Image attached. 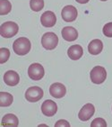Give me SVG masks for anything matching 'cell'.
I'll return each instance as SVG.
<instances>
[{
  "mask_svg": "<svg viewBox=\"0 0 112 127\" xmlns=\"http://www.w3.org/2000/svg\"><path fill=\"white\" fill-rule=\"evenodd\" d=\"M31 48H32L31 42L28 38H25V37H20L17 40H15L13 43L14 51L20 56H23L29 53Z\"/></svg>",
  "mask_w": 112,
  "mask_h": 127,
  "instance_id": "6da1fadb",
  "label": "cell"
},
{
  "mask_svg": "<svg viewBox=\"0 0 112 127\" xmlns=\"http://www.w3.org/2000/svg\"><path fill=\"white\" fill-rule=\"evenodd\" d=\"M19 26L15 22H5L0 26V35L4 38H12L17 34Z\"/></svg>",
  "mask_w": 112,
  "mask_h": 127,
  "instance_id": "7a4b0ae2",
  "label": "cell"
},
{
  "mask_svg": "<svg viewBox=\"0 0 112 127\" xmlns=\"http://www.w3.org/2000/svg\"><path fill=\"white\" fill-rule=\"evenodd\" d=\"M90 78L94 84H102L107 78V71L103 67L96 66L91 70Z\"/></svg>",
  "mask_w": 112,
  "mask_h": 127,
  "instance_id": "3957f363",
  "label": "cell"
},
{
  "mask_svg": "<svg viewBox=\"0 0 112 127\" xmlns=\"http://www.w3.org/2000/svg\"><path fill=\"white\" fill-rule=\"evenodd\" d=\"M41 44L46 50H54L58 44V37L52 32H46L41 38Z\"/></svg>",
  "mask_w": 112,
  "mask_h": 127,
  "instance_id": "277c9868",
  "label": "cell"
},
{
  "mask_svg": "<svg viewBox=\"0 0 112 127\" xmlns=\"http://www.w3.org/2000/svg\"><path fill=\"white\" fill-rule=\"evenodd\" d=\"M44 92L39 87H31L25 92V98L29 102H38L43 97Z\"/></svg>",
  "mask_w": 112,
  "mask_h": 127,
  "instance_id": "5b68a950",
  "label": "cell"
},
{
  "mask_svg": "<svg viewBox=\"0 0 112 127\" xmlns=\"http://www.w3.org/2000/svg\"><path fill=\"white\" fill-rule=\"evenodd\" d=\"M28 75L32 80H39L45 75V70L41 64L32 63L28 68Z\"/></svg>",
  "mask_w": 112,
  "mask_h": 127,
  "instance_id": "8992f818",
  "label": "cell"
},
{
  "mask_svg": "<svg viewBox=\"0 0 112 127\" xmlns=\"http://www.w3.org/2000/svg\"><path fill=\"white\" fill-rule=\"evenodd\" d=\"M77 15H78L77 9L74 5H66L65 7H63L62 12H61L62 19L65 22H67V23L74 22L76 19Z\"/></svg>",
  "mask_w": 112,
  "mask_h": 127,
  "instance_id": "52a82bcc",
  "label": "cell"
},
{
  "mask_svg": "<svg viewBox=\"0 0 112 127\" xmlns=\"http://www.w3.org/2000/svg\"><path fill=\"white\" fill-rule=\"evenodd\" d=\"M41 112L44 115L46 116H53L57 112V105L56 102L48 99V100L44 101L41 105Z\"/></svg>",
  "mask_w": 112,
  "mask_h": 127,
  "instance_id": "ba28073f",
  "label": "cell"
},
{
  "mask_svg": "<svg viewBox=\"0 0 112 127\" xmlns=\"http://www.w3.org/2000/svg\"><path fill=\"white\" fill-rule=\"evenodd\" d=\"M95 113V107L93 104L88 103L86 105L83 106V108L80 110L79 114H78V117L81 121L83 122H86L88 120H90V118L93 117V115Z\"/></svg>",
  "mask_w": 112,
  "mask_h": 127,
  "instance_id": "9c48e42d",
  "label": "cell"
},
{
  "mask_svg": "<svg viewBox=\"0 0 112 127\" xmlns=\"http://www.w3.org/2000/svg\"><path fill=\"white\" fill-rule=\"evenodd\" d=\"M56 15L54 14L52 11H46L40 16V23L44 27H53L56 25Z\"/></svg>",
  "mask_w": 112,
  "mask_h": 127,
  "instance_id": "30bf717a",
  "label": "cell"
},
{
  "mask_svg": "<svg viewBox=\"0 0 112 127\" xmlns=\"http://www.w3.org/2000/svg\"><path fill=\"white\" fill-rule=\"evenodd\" d=\"M49 93L55 98L64 97L66 94V88L63 84L56 82L53 83L49 88Z\"/></svg>",
  "mask_w": 112,
  "mask_h": 127,
  "instance_id": "8fae6325",
  "label": "cell"
},
{
  "mask_svg": "<svg viewBox=\"0 0 112 127\" xmlns=\"http://www.w3.org/2000/svg\"><path fill=\"white\" fill-rule=\"evenodd\" d=\"M4 82L7 86L15 87L20 81L19 74L15 70H8L4 74Z\"/></svg>",
  "mask_w": 112,
  "mask_h": 127,
  "instance_id": "7c38bea8",
  "label": "cell"
},
{
  "mask_svg": "<svg viewBox=\"0 0 112 127\" xmlns=\"http://www.w3.org/2000/svg\"><path fill=\"white\" fill-rule=\"evenodd\" d=\"M61 34H62L63 39L67 41V42H74L78 38L77 30L75 29L72 26L64 27L62 31H61Z\"/></svg>",
  "mask_w": 112,
  "mask_h": 127,
  "instance_id": "4fadbf2b",
  "label": "cell"
},
{
  "mask_svg": "<svg viewBox=\"0 0 112 127\" xmlns=\"http://www.w3.org/2000/svg\"><path fill=\"white\" fill-rule=\"evenodd\" d=\"M83 54V47L79 45V44H75V45H72L69 47L68 51H67V55L71 60L73 61H77L80 58H82Z\"/></svg>",
  "mask_w": 112,
  "mask_h": 127,
  "instance_id": "5bb4252c",
  "label": "cell"
},
{
  "mask_svg": "<svg viewBox=\"0 0 112 127\" xmlns=\"http://www.w3.org/2000/svg\"><path fill=\"white\" fill-rule=\"evenodd\" d=\"M103 50V43L99 39H94L88 45V51L89 53L92 55H98L100 54Z\"/></svg>",
  "mask_w": 112,
  "mask_h": 127,
  "instance_id": "9a60e30c",
  "label": "cell"
},
{
  "mask_svg": "<svg viewBox=\"0 0 112 127\" xmlns=\"http://www.w3.org/2000/svg\"><path fill=\"white\" fill-rule=\"evenodd\" d=\"M19 125V120L14 114H6L2 119V126H13L16 127Z\"/></svg>",
  "mask_w": 112,
  "mask_h": 127,
  "instance_id": "2e32d148",
  "label": "cell"
},
{
  "mask_svg": "<svg viewBox=\"0 0 112 127\" xmlns=\"http://www.w3.org/2000/svg\"><path fill=\"white\" fill-rule=\"evenodd\" d=\"M14 97L7 92H0V105L2 107H7L12 105Z\"/></svg>",
  "mask_w": 112,
  "mask_h": 127,
  "instance_id": "e0dca14e",
  "label": "cell"
},
{
  "mask_svg": "<svg viewBox=\"0 0 112 127\" xmlns=\"http://www.w3.org/2000/svg\"><path fill=\"white\" fill-rule=\"evenodd\" d=\"M12 10V5L8 0H0V15H5Z\"/></svg>",
  "mask_w": 112,
  "mask_h": 127,
  "instance_id": "ac0fdd59",
  "label": "cell"
},
{
  "mask_svg": "<svg viewBox=\"0 0 112 127\" xmlns=\"http://www.w3.org/2000/svg\"><path fill=\"white\" fill-rule=\"evenodd\" d=\"M30 7L34 12H39L43 9L44 0H31L30 1Z\"/></svg>",
  "mask_w": 112,
  "mask_h": 127,
  "instance_id": "d6986e66",
  "label": "cell"
},
{
  "mask_svg": "<svg viewBox=\"0 0 112 127\" xmlns=\"http://www.w3.org/2000/svg\"><path fill=\"white\" fill-rule=\"evenodd\" d=\"M10 51L7 48H1L0 49V63L4 64L9 60Z\"/></svg>",
  "mask_w": 112,
  "mask_h": 127,
  "instance_id": "ffe728a7",
  "label": "cell"
},
{
  "mask_svg": "<svg viewBox=\"0 0 112 127\" xmlns=\"http://www.w3.org/2000/svg\"><path fill=\"white\" fill-rule=\"evenodd\" d=\"M107 123L103 118H96L92 122L91 127H106Z\"/></svg>",
  "mask_w": 112,
  "mask_h": 127,
  "instance_id": "44dd1931",
  "label": "cell"
},
{
  "mask_svg": "<svg viewBox=\"0 0 112 127\" xmlns=\"http://www.w3.org/2000/svg\"><path fill=\"white\" fill-rule=\"evenodd\" d=\"M102 32H103V34H104L106 37L111 38L112 37V22L108 23V24H106V25L103 26Z\"/></svg>",
  "mask_w": 112,
  "mask_h": 127,
  "instance_id": "7402d4cb",
  "label": "cell"
},
{
  "mask_svg": "<svg viewBox=\"0 0 112 127\" xmlns=\"http://www.w3.org/2000/svg\"><path fill=\"white\" fill-rule=\"evenodd\" d=\"M61 126H66V127H69L70 126V124H69L66 120H58L57 122L55 124V127H61Z\"/></svg>",
  "mask_w": 112,
  "mask_h": 127,
  "instance_id": "603a6c76",
  "label": "cell"
},
{
  "mask_svg": "<svg viewBox=\"0 0 112 127\" xmlns=\"http://www.w3.org/2000/svg\"><path fill=\"white\" fill-rule=\"evenodd\" d=\"M76 2L79 3V4H86V3H88L90 0H75Z\"/></svg>",
  "mask_w": 112,
  "mask_h": 127,
  "instance_id": "cb8c5ba5",
  "label": "cell"
},
{
  "mask_svg": "<svg viewBox=\"0 0 112 127\" xmlns=\"http://www.w3.org/2000/svg\"><path fill=\"white\" fill-rule=\"evenodd\" d=\"M100 1H107V0H100Z\"/></svg>",
  "mask_w": 112,
  "mask_h": 127,
  "instance_id": "d4e9b609",
  "label": "cell"
}]
</instances>
